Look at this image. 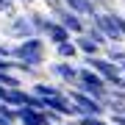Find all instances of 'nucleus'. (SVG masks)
<instances>
[{
  "label": "nucleus",
  "instance_id": "obj_1",
  "mask_svg": "<svg viewBox=\"0 0 125 125\" xmlns=\"http://www.w3.org/2000/svg\"><path fill=\"white\" fill-rule=\"evenodd\" d=\"M14 61H22L28 67L39 70L42 64H45V39H42V36H33V39L17 42V45H14Z\"/></svg>",
  "mask_w": 125,
  "mask_h": 125
},
{
  "label": "nucleus",
  "instance_id": "obj_2",
  "mask_svg": "<svg viewBox=\"0 0 125 125\" xmlns=\"http://www.w3.org/2000/svg\"><path fill=\"white\" fill-rule=\"evenodd\" d=\"M75 89L92 94V97H97V100H106V97H108V83H106V78L97 75L92 67H81V78H78V86H75Z\"/></svg>",
  "mask_w": 125,
  "mask_h": 125
},
{
  "label": "nucleus",
  "instance_id": "obj_3",
  "mask_svg": "<svg viewBox=\"0 0 125 125\" xmlns=\"http://www.w3.org/2000/svg\"><path fill=\"white\" fill-rule=\"evenodd\" d=\"M3 36L17 39V42H25V39L39 36V33H36V28H33V22H31V17H28V14H14V17L6 20V25H3Z\"/></svg>",
  "mask_w": 125,
  "mask_h": 125
},
{
  "label": "nucleus",
  "instance_id": "obj_4",
  "mask_svg": "<svg viewBox=\"0 0 125 125\" xmlns=\"http://www.w3.org/2000/svg\"><path fill=\"white\" fill-rule=\"evenodd\" d=\"M67 97L78 106L81 117H106V114H108L106 106H103V100H97V97H92V94L75 89V86H72V89H67Z\"/></svg>",
  "mask_w": 125,
  "mask_h": 125
},
{
  "label": "nucleus",
  "instance_id": "obj_5",
  "mask_svg": "<svg viewBox=\"0 0 125 125\" xmlns=\"http://www.w3.org/2000/svg\"><path fill=\"white\" fill-rule=\"evenodd\" d=\"M89 22L97 25L100 31L108 36V42H111V45H120V42H125V36H122V31H120V25H117V20H114V11H100V14H94Z\"/></svg>",
  "mask_w": 125,
  "mask_h": 125
},
{
  "label": "nucleus",
  "instance_id": "obj_6",
  "mask_svg": "<svg viewBox=\"0 0 125 125\" xmlns=\"http://www.w3.org/2000/svg\"><path fill=\"white\" fill-rule=\"evenodd\" d=\"M50 75H53L58 83H67L70 89L72 86H78V78H81V67H75L72 61H53L50 64Z\"/></svg>",
  "mask_w": 125,
  "mask_h": 125
},
{
  "label": "nucleus",
  "instance_id": "obj_7",
  "mask_svg": "<svg viewBox=\"0 0 125 125\" xmlns=\"http://www.w3.org/2000/svg\"><path fill=\"white\" fill-rule=\"evenodd\" d=\"M50 17H56L58 22H61L67 31L72 33V36H81V33H86V25H89V20H83V17H78V14H72L67 6L64 9H58V11H53Z\"/></svg>",
  "mask_w": 125,
  "mask_h": 125
},
{
  "label": "nucleus",
  "instance_id": "obj_8",
  "mask_svg": "<svg viewBox=\"0 0 125 125\" xmlns=\"http://www.w3.org/2000/svg\"><path fill=\"white\" fill-rule=\"evenodd\" d=\"M45 36H47V42H50L53 47H58V45H64V42H72V39H75V36H72L67 28L58 22L56 17H53V22H50V28H47V33H45Z\"/></svg>",
  "mask_w": 125,
  "mask_h": 125
},
{
  "label": "nucleus",
  "instance_id": "obj_9",
  "mask_svg": "<svg viewBox=\"0 0 125 125\" xmlns=\"http://www.w3.org/2000/svg\"><path fill=\"white\" fill-rule=\"evenodd\" d=\"M17 122H20V125H50V122L45 120V111L31 108V106L17 108Z\"/></svg>",
  "mask_w": 125,
  "mask_h": 125
},
{
  "label": "nucleus",
  "instance_id": "obj_10",
  "mask_svg": "<svg viewBox=\"0 0 125 125\" xmlns=\"http://www.w3.org/2000/svg\"><path fill=\"white\" fill-rule=\"evenodd\" d=\"M64 6H67L72 14L83 17V20H92L94 14H100L97 6H94V0H64Z\"/></svg>",
  "mask_w": 125,
  "mask_h": 125
},
{
  "label": "nucleus",
  "instance_id": "obj_11",
  "mask_svg": "<svg viewBox=\"0 0 125 125\" xmlns=\"http://www.w3.org/2000/svg\"><path fill=\"white\" fill-rule=\"evenodd\" d=\"M75 45H78V50H81V56L83 58H94V56H103V47L97 45V42H92L86 33H81V36H75Z\"/></svg>",
  "mask_w": 125,
  "mask_h": 125
},
{
  "label": "nucleus",
  "instance_id": "obj_12",
  "mask_svg": "<svg viewBox=\"0 0 125 125\" xmlns=\"http://www.w3.org/2000/svg\"><path fill=\"white\" fill-rule=\"evenodd\" d=\"M31 92H33V94H39L42 100H50V97H58V94H64L67 89H61L58 83H47V81H36Z\"/></svg>",
  "mask_w": 125,
  "mask_h": 125
},
{
  "label": "nucleus",
  "instance_id": "obj_13",
  "mask_svg": "<svg viewBox=\"0 0 125 125\" xmlns=\"http://www.w3.org/2000/svg\"><path fill=\"white\" fill-rule=\"evenodd\" d=\"M28 17H31V22H33V28H36L39 36H45L50 22H53V17H50V14H42V11H28Z\"/></svg>",
  "mask_w": 125,
  "mask_h": 125
},
{
  "label": "nucleus",
  "instance_id": "obj_14",
  "mask_svg": "<svg viewBox=\"0 0 125 125\" xmlns=\"http://www.w3.org/2000/svg\"><path fill=\"white\" fill-rule=\"evenodd\" d=\"M56 56H58V61H75V58L81 56L75 39H72V42H64V45H58V47H56Z\"/></svg>",
  "mask_w": 125,
  "mask_h": 125
},
{
  "label": "nucleus",
  "instance_id": "obj_15",
  "mask_svg": "<svg viewBox=\"0 0 125 125\" xmlns=\"http://www.w3.org/2000/svg\"><path fill=\"white\" fill-rule=\"evenodd\" d=\"M28 97H31V92L20 86V89H11L9 92V100H6V103L14 106V108H22V106H28Z\"/></svg>",
  "mask_w": 125,
  "mask_h": 125
},
{
  "label": "nucleus",
  "instance_id": "obj_16",
  "mask_svg": "<svg viewBox=\"0 0 125 125\" xmlns=\"http://www.w3.org/2000/svg\"><path fill=\"white\" fill-rule=\"evenodd\" d=\"M86 36H89V39H92V42H97V45H100L103 50H106L108 45H111V42H108V36H106V33H103V31H100V28H97V25H94V22H89V25H86Z\"/></svg>",
  "mask_w": 125,
  "mask_h": 125
},
{
  "label": "nucleus",
  "instance_id": "obj_17",
  "mask_svg": "<svg viewBox=\"0 0 125 125\" xmlns=\"http://www.w3.org/2000/svg\"><path fill=\"white\" fill-rule=\"evenodd\" d=\"M103 106H106V111L111 117H125V100H117V97L108 94V97L103 100Z\"/></svg>",
  "mask_w": 125,
  "mask_h": 125
},
{
  "label": "nucleus",
  "instance_id": "obj_18",
  "mask_svg": "<svg viewBox=\"0 0 125 125\" xmlns=\"http://www.w3.org/2000/svg\"><path fill=\"white\" fill-rule=\"evenodd\" d=\"M103 56H106L108 61H114V64H120V61H122V56H125V50H122L120 45H108L106 50H103Z\"/></svg>",
  "mask_w": 125,
  "mask_h": 125
},
{
  "label": "nucleus",
  "instance_id": "obj_19",
  "mask_svg": "<svg viewBox=\"0 0 125 125\" xmlns=\"http://www.w3.org/2000/svg\"><path fill=\"white\" fill-rule=\"evenodd\" d=\"M72 125H111L108 120H103V117H78V120H70Z\"/></svg>",
  "mask_w": 125,
  "mask_h": 125
},
{
  "label": "nucleus",
  "instance_id": "obj_20",
  "mask_svg": "<svg viewBox=\"0 0 125 125\" xmlns=\"http://www.w3.org/2000/svg\"><path fill=\"white\" fill-rule=\"evenodd\" d=\"M0 14H3L6 20L14 17V14H17V3H11V0H0Z\"/></svg>",
  "mask_w": 125,
  "mask_h": 125
},
{
  "label": "nucleus",
  "instance_id": "obj_21",
  "mask_svg": "<svg viewBox=\"0 0 125 125\" xmlns=\"http://www.w3.org/2000/svg\"><path fill=\"white\" fill-rule=\"evenodd\" d=\"M45 120L50 125H64V117L58 114V111H53V108H45Z\"/></svg>",
  "mask_w": 125,
  "mask_h": 125
},
{
  "label": "nucleus",
  "instance_id": "obj_22",
  "mask_svg": "<svg viewBox=\"0 0 125 125\" xmlns=\"http://www.w3.org/2000/svg\"><path fill=\"white\" fill-rule=\"evenodd\" d=\"M0 117H9V120H17V108L9 106L6 100H0Z\"/></svg>",
  "mask_w": 125,
  "mask_h": 125
},
{
  "label": "nucleus",
  "instance_id": "obj_23",
  "mask_svg": "<svg viewBox=\"0 0 125 125\" xmlns=\"http://www.w3.org/2000/svg\"><path fill=\"white\" fill-rule=\"evenodd\" d=\"M17 72H20V75H28V78H36V75H39L36 67H28V64H22V61H17Z\"/></svg>",
  "mask_w": 125,
  "mask_h": 125
},
{
  "label": "nucleus",
  "instance_id": "obj_24",
  "mask_svg": "<svg viewBox=\"0 0 125 125\" xmlns=\"http://www.w3.org/2000/svg\"><path fill=\"white\" fill-rule=\"evenodd\" d=\"M94 6H97V11H114L111 0H94Z\"/></svg>",
  "mask_w": 125,
  "mask_h": 125
},
{
  "label": "nucleus",
  "instance_id": "obj_25",
  "mask_svg": "<svg viewBox=\"0 0 125 125\" xmlns=\"http://www.w3.org/2000/svg\"><path fill=\"white\" fill-rule=\"evenodd\" d=\"M9 92H11V89H6V86L0 83V100H9Z\"/></svg>",
  "mask_w": 125,
  "mask_h": 125
},
{
  "label": "nucleus",
  "instance_id": "obj_26",
  "mask_svg": "<svg viewBox=\"0 0 125 125\" xmlns=\"http://www.w3.org/2000/svg\"><path fill=\"white\" fill-rule=\"evenodd\" d=\"M0 125H20L17 120H9V117H0Z\"/></svg>",
  "mask_w": 125,
  "mask_h": 125
},
{
  "label": "nucleus",
  "instance_id": "obj_27",
  "mask_svg": "<svg viewBox=\"0 0 125 125\" xmlns=\"http://www.w3.org/2000/svg\"><path fill=\"white\" fill-rule=\"evenodd\" d=\"M17 3H22V6H31V3H33V0H17Z\"/></svg>",
  "mask_w": 125,
  "mask_h": 125
}]
</instances>
